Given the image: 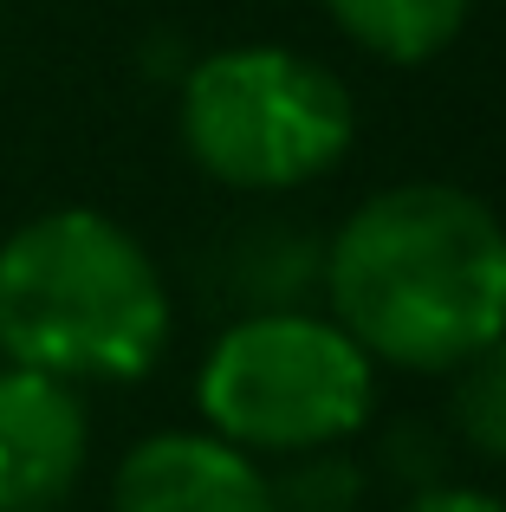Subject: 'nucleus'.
Segmentation results:
<instances>
[{"mask_svg":"<svg viewBox=\"0 0 506 512\" xmlns=\"http://www.w3.org/2000/svg\"><path fill=\"white\" fill-rule=\"evenodd\" d=\"M318 286L370 363L442 376L506 331V227L455 182H396L338 221Z\"/></svg>","mask_w":506,"mask_h":512,"instance_id":"nucleus-1","label":"nucleus"},{"mask_svg":"<svg viewBox=\"0 0 506 512\" xmlns=\"http://www.w3.org/2000/svg\"><path fill=\"white\" fill-rule=\"evenodd\" d=\"M169 344V286L98 208H52L0 247V357L65 383H137Z\"/></svg>","mask_w":506,"mask_h":512,"instance_id":"nucleus-2","label":"nucleus"},{"mask_svg":"<svg viewBox=\"0 0 506 512\" xmlns=\"http://www.w3.org/2000/svg\"><path fill=\"white\" fill-rule=\"evenodd\" d=\"M202 422L247 454H318L351 441L377 402V363L331 312H241L195 370Z\"/></svg>","mask_w":506,"mask_h":512,"instance_id":"nucleus-3","label":"nucleus"},{"mask_svg":"<svg viewBox=\"0 0 506 512\" xmlns=\"http://www.w3.org/2000/svg\"><path fill=\"white\" fill-rule=\"evenodd\" d=\"M189 163L241 195H286L344 163L357 137L338 72L286 46H221L189 65L176 98Z\"/></svg>","mask_w":506,"mask_h":512,"instance_id":"nucleus-4","label":"nucleus"},{"mask_svg":"<svg viewBox=\"0 0 506 512\" xmlns=\"http://www.w3.org/2000/svg\"><path fill=\"white\" fill-rule=\"evenodd\" d=\"M91 415L78 383L7 363L0 370V512H59L85 480Z\"/></svg>","mask_w":506,"mask_h":512,"instance_id":"nucleus-5","label":"nucleus"},{"mask_svg":"<svg viewBox=\"0 0 506 512\" xmlns=\"http://www.w3.org/2000/svg\"><path fill=\"white\" fill-rule=\"evenodd\" d=\"M117 512H279V480L215 428H163L117 461Z\"/></svg>","mask_w":506,"mask_h":512,"instance_id":"nucleus-6","label":"nucleus"},{"mask_svg":"<svg viewBox=\"0 0 506 512\" xmlns=\"http://www.w3.org/2000/svg\"><path fill=\"white\" fill-rule=\"evenodd\" d=\"M351 46L390 65H429L468 26L474 0H318Z\"/></svg>","mask_w":506,"mask_h":512,"instance_id":"nucleus-7","label":"nucleus"},{"mask_svg":"<svg viewBox=\"0 0 506 512\" xmlns=\"http://www.w3.org/2000/svg\"><path fill=\"white\" fill-rule=\"evenodd\" d=\"M455 428L474 454L506 461V331L455 363Z\"/></svg>","mask_w":506,"mask_h":512,"instance_id":"nucleus-8","label":"nucleus"},{"mask_svg":"<svg viewBox=\"0 0 506 512\" xmlns=\"http://www.w3.org/2000/svg\"><path fill=\"white\" fill-rule=\"evenodd\" d=\"M299 474L279 487V512H351L357 500V474L338 461L331 448H318V454H299Z\"/></svg>","mask_w":506,"mask_h":512,"instance_id":"nucleus-9","label":"nucleus"},{"mask_svg":"<svg viewBox=\"0 0 506 512\" xmlns=\"http://www.w3.org/2000/svg\"><path fill=\"white\" fill-rule=\"evenodd\" d=\"M403 512H506V506L481 487H422Z\"/></svg>","mask_w":506,"mask_h":512,"instance_id":"nucleus-10","label":"nucleus"}]
</instances>
